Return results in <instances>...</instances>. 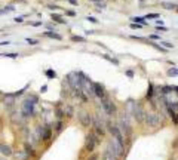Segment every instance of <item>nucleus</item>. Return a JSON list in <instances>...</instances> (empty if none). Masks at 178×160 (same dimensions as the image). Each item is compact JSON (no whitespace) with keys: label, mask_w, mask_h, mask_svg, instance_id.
<instances>
[{"label":"nucleus","mask_w":178,"mask_h":160,"mask_svg":"<svg viewBox=\"0 0 178 160\" xmlns=\"http://www.w3.org/2000/svg\"><path fill=\"white\" fill-rule=\"evenodd\" d=\"M37 104V97L34 95H30L28 98L24 99V102L21 105V114L24 119H30L34 116V107Z\"/></svg>","instance_id":"obj_1"},{"label":"nucleus","mask_w":178,"mask_h":160,"mask_svg":"<svg viewBox=\"0 0 178 160\" xmlns=\"http://www.w3.org/2000/svg\"><path fill=\"white\" fill-rule=\"evenodd\" d=\"M117 126L120 128L123 137H125V141H129L131 137H132V125H131V122H129V117H128V113H126V111L122 114L120 119L117 120Z\"/></svg>","instance_id":"obj_2"},{"label":"nucleus","mask_w":178,"mask_h":160,"mask_svg":"<svg viewBox=\"0 0 178 160\" xmlns=\"http://www.w3.org/2000/svg\"><path fill=\"white\" fill-rule=\"evenodd\" d=\"M107 148L110 150L113 154H116L119 159H122L123 156H125V142L114 137H111V139L108 141V147Z\"/></svg>","instance_id":"obj_3"},{"label":"nucleus","mask_w":178,"mask_h":160,"mask_svg":"<svg viewBox=\"0 0 178 160\" xmlns=\"http://www.w3.org/2000/svg\"><path fill=\"white\" fill-rule=\"evenodd\" d=\"M101 110L106 113L107 117H113L117 114V105L110 97H104L101 99Z\"/></svg>","instance_id":"obj_4"},{"label":"nucleus","mask_w":178,"mask_h":160,"mask_svg":"<svg viewBox=\"0 0 178 160\" xmlns=\"http://www.w3.org/2000/svg\"><path fill=\"white\" fill-rule=\"evenodd\" d=\"M162 123V114L157 111H145L144 125L149 128H159Z\"/></svg>","instance_id":"obj_5"},{"label":"nucleus","mask_w":178,"mask_h":160,"mask_svg":"<svg viewBox=\"0 0 178 160\" xmlns=\"http://www.w3.org/2000/svg\"><path fill=\"white\" fill-rule=\"evenodd\" d=\"M101 142V138L95 133L94 131L89 132L88 135H86V139H85V150L88 151L89 154H92L94 153V150L97 148V145Z\"/></svg>","instance_id":"obj_6"},{"label":"nucleus","mask_w":178,"mask_h":160,"mask_svg":"<svg viewBox=\"0 0 178 160\" xmlns=\"http://www.w3.org/2000/svg\"><path fill=\"white\" fill-rule=\"evenodd\" d=\"M77 119L83 128H91L92 123H94V116L91 114L88 110H83V108L77 111Z\"/></svg>","instance_id":"obj_7"},{"label":"nucleus","mask_w":178,"mask_h":160,"mask_svg":"<svg viewBox=\"0 0 178 160\" xmlns=\"http://www.w3.org/2000/svg\"><path fill=\"white\" fill-rule=\"evenodd\" d=\"M67 85L70 86L71 91H79L80 89V77L77 71H73L67 76Z\"/></svg>","instance_id":"obj_8"},{"label":"nucleus","mask_w":178,"mask_h":160,"mask_svg":"<svg viewBox=\"0 0 178 160\" xmlns=\"http://www.w3.org/2000/svg\"><path fill=\"white\" fill-rule=\"evenodd\" d=\"M132 116H134V119L137 120L138 123L144 125L145 110H144V107H143V104H139V102L135 104V107H134V111H132Z\"/></svg>","instance_id":"obj_9"},{"label":"nucleus","mask_w":178,"mask_h":160,"mask_svg":"<svg viewBox=\"0 0 178 160\" xmlns=\"http://www.w3.org/2000/svg\"><path fill=\"white\" fill-rule=\"evenodd\" d=\"M94 97L100 98V99H102L104 97H107L104 85H101V83H97V82H95V83H94Z\"/></svg>","instance_id":"obj_10"},{"label":"nucleus","mask_w":178,"mask_h":160,"mask_svg":"<svg viewBox=\"0 0 178 160\" xmlns=\"http://www.w3.org/2000/svg\"><path fill=\"white\" fill-rule=\"evenodd\" d=\"M166 111H168V116H169V119L172 120L174 125H178V113H177V110L171 108V107H166Z\"/></svg>","instance_id":"obj_11"},{"label":"nucleus","mask_w":178,"mask_h":160,"mask_svg":"<svg viewBox=\"0 0 178 160\" xmlns=\"http://www.w3.org/2000/svg\"><path fill=\"white\" fill-rule=\"evenodd\" d=\"M24 151H25V154L28 157H34L36 156V150H34V145L30 142H25L24 144Z\"/></svg>","instance_id":"obj_12"},{"label":"nucleus","mask_w":178,"mask_h":160,"mask_svg":"<svg viewBox=\"0 0 178 160\" xmlns=\"http://www.w3.org/2000/svg\"><path fill=\"white\" fill-rule=\"evenodd\" d=\"M0 153L5 156V157H11V156L13 154L12 148L9 147V145H6V144H0Z\"/></svg>","instance_id":"obj_13"},{"label":"nucleus","mask_w":178,"mask_h":160,"mask_svg":"<svg viewBox=\"0 0 178 160\" xmlns=\"http://www.w3.org/2000/svg\"><path fill=\"white\" fill-rule=\"evenodd\" d=\"M154 95H156V88H154V85L153 83H149V89H147V93H145V99H149V101H151L153 98H154Z\"/></svg>","instance_id":"obj_14"},{"label":"nucleus","mask_w":178,"mask_h":160,"mask_svg":"<svg viewBox=\"0 0 178 160\" xmlns=\"http://www.w3.org/2000/svg\"><path fill=\"white\" fill-rule=\"evenodd\" d=\"M102 160H122V159H119L116 154H113L110 150L107 148L106 151H104V154H102Z\"/></svg>","instance_id":"obj_15"},{"label":"nucleus","mask_w":178,"mask_h":160,"mask_svg":"<svg viewBox=\"0 0 178 160\" xmlns=\"http://www.w3.org/2000/svg\"><path fill=\"white\" fill-rule=\"evenodd\" d=\"M13 104H15V97H13V93H11V95H6V97H5V105L12 107Z\"/></svg>","instance_id":"obj_16"},{"label":"nucleus","mask_w":178,"mask_h":160,"mask_svg":"<svg viewBox=\"0 0 178 160\" xmlns=\"http://www.w3.org/2000/svg\"><path fill=\"white\" fill-rule=\"evenodd\" d=\"M45 36H46V37H50V39H55V40H62V36L56 34V33H54V31H46Z\"/></svg>","instance_id":"obj_17"},{"label":"nucleus","mask_w":178,"mask_h":160,"mask_svg":"<svg viewBox=\"0 0 178 160\" xmlns=\"http://www.w3.org/2000/svg\"><path fill=\"white\" fill-rule=\"evenodd\" d=\"M62 129H64V122H62V120H56V123H55V131H56V133H60Z\"/></svg>","instance_id":"obj_18"},{"label":"nucleus","mask_w":178,"mask_h":160,"mask_svg":"<svg viewBox=\"0 0 178 160\" xmlns=\"http://www.w3.org/2000/svg\"><path fill=\"white\" fill-rule=\"evenodd\" d=\"M52 19H54V21H56V22H60V24H65L64 18H62L61 15H58V13H52Z\"/></svg>","instance_id":"obj_19"},{"label":"nucleus","mask_w":178,"mask_h":160,"mask_svg":"<svg viewBox=\"0 0 178 160\" xmlns=\"http://www.w3.org/2000/svg\"><path fill=\"white\" fill-rule=\"evenodd\" d=\"M45 74H46V77H48V79H55V77H56V73L52 68L46 70V71H45Z\"/></svg>","instance_id":"obj_20"},{"label":"nucleus","mask_w":178,"mask_h":160,"mask_svg":"<svg viewBox=\"0 0 178 160\" xmlns=\"http://www.w3.org/2000/svg\"><path fill=\"white\" fill-rule=\"evenodd\" d=\"M145 18H143V17H134L131 21H134V22H137V24H141V25H145V21H144Z\"/></svg>","instance_id":"obj_21"},{"label":"nucleus","mask_w":178,"mask_h":160,"mask_svg":"<svg viewBox=\"0 0 178 160\" xmlns=\"http://www.w3.org/2000/svg\"><path fill=\"white\" fill-rule=\"evenodd\" d=\"M162 6H163L165 9H168V11L177 9V5H174V3H168V2H163V3H162Z\"/></svg>","instance_id":"obj_22"},{"label":"nucleus","mask_w":178,"mask_h":160,"mask_svg":"<svg viewBox=\"0 0 178 160\" xmlns=\"http://www.w3.org/2000/svg\"><path fill=\"white\" fill-rule=\"evenodd\" d=\"M101 57L104 58V59H107V61H110V62H113L114 65H119V61H117V59H114V58H111L110 55H107V53H104V55H101Z\"/></svg>","instance_id":"obj_23"},{"label":"nucleus","mask_w":178,"mask_h":160,"mask_svg":"<svg viewBox=\"0 0 178 160\" xmlns=\"http://www.w3.org/2000/svg\"><path fill=\"white\" fill-rule=\"evenodd\" d=\"M168 76H169V77H175V76H178V68H169L168 70Z\"/></svg>","instance_id":"obj_24"},{"label":"nucleus","mask_w":178,"mask_h":160,"mask_svg":"<svg viewBox=\"0 0 178 160\" xmlns=\"http://www.w3.org/2000/svg\"><path fill=\"white\" fill-rule=\"evenodd\" d=\"M160 45L163 46V48H166V49H174V45L172 43H169V42H162L160 40Z\"/></svg>","instance_id":"obj_25"},{"label":"nucleus","mask_w":178,"mask_h":160,"mask_svg":"<svg viewBox=\"0 0 178 160\" xmlns=\"http://www.w3.org/2000/svg\"><path fill=\"white\" fill-rule=\"evenodd\" d=\"M71 40L73 42H86V39H85V37H80V36H73Z\"/></svg>","instance_id":"obj_26"},{"label":"nucleus","mask_w":178,"mask_h":160,"mask_svg":"<svg viewBox=\"0 0 178 160\" xmlns=\"http://www.w3.org/2000/svg\"><path fill=\"white\" fill-rule=\"evenodd\" d=\"M145 18L147 19H159V13H149Z\"/></svg>","instance_id":"obj_27"},{"label":"nucleus","mask_w":178,"mask_h":160,"mask_svg":"<svg viewBox=\"0 0 178 160\" xmlns=\"http://www.w3.org/2000/svg\"><path fill=\"white\" fill-rule=\"evenodd\" d=\"M27 43L30 46H34V45H37V43H39V40H36V39H27Z\"/></svg>","instance_id":"obj_28"},{"label":"nucleus","mask_w":178,"mask_h":160,"mask_svg":"<svg viewBox=\"0 0 178 160\" xmlns=\"http://www.w3.org/2000/svg\"><path fill=\"white\" fill-rule=\"evenodd\" d=\"M3 57H6V58H12V59H15V58H18L19 55H18V53H5Z\"/></svg>","instance_id":"obj_29"},{"label":"nucleus","mask_w":178,"mask_h":160,"mask_svg":"<svg viewBox=\"0 0 178 160\" xmlns=\"http://www.w3.org/2000/svg\"><path fill=\"white\" fill-rule=\"evenodd\" d=\"M141 27H144V25H141V24H137V22H132V24H131V28H132V30L141 28Z\"/></svg>","instance_id":"obj_30"},{"label":"nucleus","mask_w":178,"mask_h":160,"mask_svg":"<svg viewBox=\"0 0 178 160\" xmlns=\"http://www.w3.org/2000/svg\"><path fill=\"white\" fill-rule=\"evenodd\" d=\"M13 21H15V22H18V24H21V22H24V17H17Z\"/></svg>","instance_id":"obj_31"},{"label":"nucleus","mask_w":178,"mask_h":160,"mask_svg":"<svg viewBox=\"0 0 178 160\" xmlns=\"http://www.w3.org/2000/svg\"><path fill=\"white\" fill-rule=\"evenodd\" d=\"M150 39H151V40H162V39H160V36H159V34H151V36H150Z\"/></svg>","instance_id":"obj_32"},{"label":"nucleus","mask_w":178,"mask_h":160,"mask_svg":"<svg viewBox=\"0 0 178 160\" xmlns=\"http://www.w3.org/2000/svg\"><path fill=\"white\" fill-rule=\"evenodd\" d=\"M88 21H89V22H92V24H97V22H98V21H97L94 17H88Z\"/></svg>","instance_id":"obj_33"},{"label":"nucleus","mask_w":178,"mask_h":160,"mask_svg":"<svg viewBox=\"0 0 178 160\" xmlns=\"http://www.w3.org/2000/svg\"><path fill=\"white\" fill-rule=\"evenodd\" d=\"M125 74L128 76V77H131V79H132V77H134V71H132V70H128V71H126Z\"/></svg>","instance_id":"obj_34"},{"label":"nucleus","mask_w":178,"mask_h":160,"mask_svg":"<svg viewBox=\"0 0 178 160\" xmlns=\"http://www.w3.org/2000/svg\"><path fill=\"white\" fill-rule=\"evenodd\" d=\"M46 91H48V86H46V85H43L42 88H40V93H45Z\"/></svg>","instance_id":"obj_35"},{"label":"nucleus","mask_w":178,"mask_h":160,"mask_svg":"<svg viewBox=\"0 0 178 160\" xmlns=\"http://www.w3.org/2000/svg\"><path fill=\"white\" fill-rule=\"evenodd\" d=\"M42 24H43L42 21H37V22H33V25L34 27H39V25H42Z\"/></svg>","instance_id":"obj_36"},{"label":"nucleus","mask_w":178,"mask_h":160,"mask_svg":"<svg viewBox=\"0 0 178 160\" xmlns=\"http://www.w3.org/2000/svg\"><path fill=\"white\" fill-rule=\"evenodd\" d=\"M157 30H159V31H166V28H165V27H160V25H157Z\"/></svg>","instance_id":"obj_37"},{"label":"nucleus","mask_w":178,"mask_h":160,"mask_svg":"<svg viewBox=\"0 0 178 160\" xmlns=\"http://www.w3.org/2000/svg\"><path fill=\"white\" fill-rule=\"evenodd\" d=\"M9 45H11L9 42H2V43H0V46H9Z\"/></svg>","instance_id":"obj_38"},{"label":"nucleus","mask_w":178,"mask_h":160,"mask_svg":"<svg viewBox=\"0 0 178 160\" xmlns=\"http://www.w3.org/2000/svg\"><path fill=\"white\" fill-rule=\"evenodd\" d=\"M67 15H70V17H74L76 13H74V12H71V11H68V12H67Z\"/></svg>","instance_id":"obj_39"},{"label":"nucleus","mask_w":178,"mask_h":160,"mask_svg":"<svg viewBox=\"0 0 178 160\" xmlns=\"http://www.w3.org/2000/svg\"><path fill=\"white\" fill-rule=\"evenodd\" d=\"M49 9H52V11H54V9H60V8H58V6H52V5H50Z\"/></svg>","instance_id":"obj_40"},{"label":"nucleus","mask_w":178,"mask_h":160,"mask_svg":"<svg viewBox=\"0 0 178 160\" xmlns=\"http://www.w3.org/2000/svg\"><path fill=\"white\" fill-rule=\"evenodd\" d=\"M70 3H73V5H77V2H76V0H70Z\"/></svg>","instance_id":"obj_41"},{"label":"nucleus","mask_w":178,"mask_h":160,"mask_svg":"<svg viewBox=\"0 0 178 160\" xmlns=\"http://www.w3.org/2000/svg\"><path fill=\"white\" fill-rule=\"evenodd\" d=\"M0 160H8V159H6L5 156H3V157H0Z\"/></svg>","instance_id":"obj_42"},{"label":"nucleus","mask_w":178,"mask_h":160,"mask_svg":"<svg viewBox=\"0 0 178 160\" xmlns=\"http://www.w3.org/2000/svg\"><path fill=\"white\" fill-rule=\"evenodd\" d=\"M89 2H101V0H89Z\"/></svg>","instance_id":"obj_43"}]
</instances>
